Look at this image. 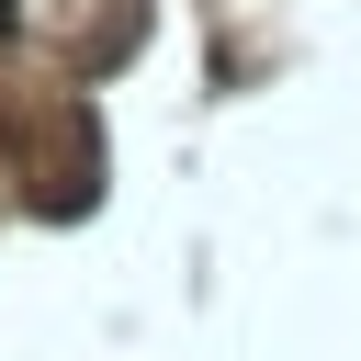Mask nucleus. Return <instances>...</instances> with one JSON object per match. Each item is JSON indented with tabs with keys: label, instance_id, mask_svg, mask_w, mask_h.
I'll use <instances>...</instances> for the list:
<instances>
[{
	"label": "nucleus",
	"instance_id": "1",
	"mask_svg": "<svg viewBox=\"0 0 361 361\" xmlns=\"http://www.w3.org/2000/svg\"><path fill=\"white\" fill-rule=\"evenodd\" d=\"M0 23H11V0H0Z\"/></svg>",
	"mask_w": 361,
	"mask_h": 361
}]
</instances>
